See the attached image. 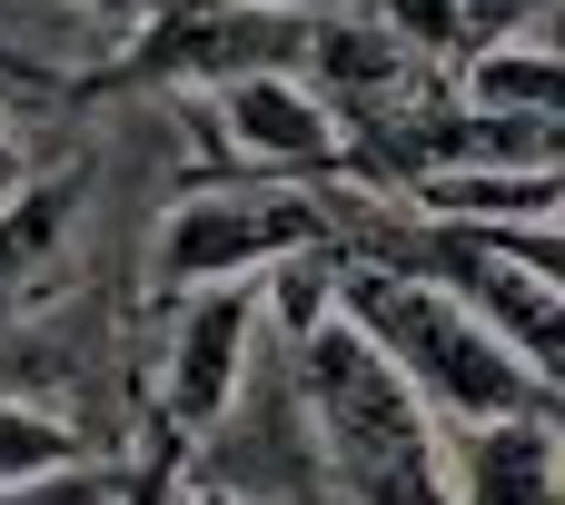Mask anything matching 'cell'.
Masks as SVG:
<instances>
[{"label":"cell","mask_w":565,"mask_h":505,"mask_svg":"<svg viewBox=\"0 0 565 505\" xmlns=\"http://www.w3.org/2000/svg\"><path fill=\"white\" fill-rule=\"evenodd\" d=\"M288 377H298V407H308V437H318L328 505H457V486H447V427L427 417V397L348 318L298 337Z\"/></svg>","instance_id":"1"},{"label":"cell","mask_w":565,"mask_h":505,"mask_svg":"<svg viewBox=\"0 0 565 505\" xmlns=\"http://www.w3.org/2000/svg\"><path fill=\"white\" fill-rule=\"evenodd\" d=\"M338 318L427 397V417L437 427H497V417H546L536 407V387H526V367L497 347V327L457 298V288H437V278H417V268H387V258H338Z\"/></svg>","instance_id":"2"},{"label":"cell","mask_w":565,"mask_h":505,"mask_svg":"<svg viewBox=\"0 0 565 505\" xmlns=\"http://www.w3.org/2000/svg\"><path fill=\"white\" fill-rule=\"evenodd\" d=\"M348 198L358 189H308V179H199L159 218V288L169 298L268 288L278 268L348 238Z\"/></svg>","instance_id":"3"},{"label":"cell","mask_w":565,"mask_h":505,"mask_svg":"<svg viewBox=\"0 0 565 505\" xmlns=\"http://www.w3.org/2000/svg\"><path fill=\"white\" fill-rule=\"evenodd\" d=\"M268 337H278V327H268V288H199V298L169 308L159 377H149V407H159L169 447H199V437L238 407V387L258 377Z\"/></svg>","instance_id":"4"},{"label":"cell","mask_w":565,"mask_h":505,"mask_svg":"<svg viewBox=\"0 0 565 505\" xmlns=\"http://www.w3.org/2000/svg\"><path fill=\"white\" fill-rule=\"evenodd\" d=\"M447 486L457 505H565V427L556 417L447 427Z\"/></svg>","instance_id":"5"},{"label":"cell","mask_w":565,"mask_h":505,"mask_svg":"<svg viewBox=\"0 0 565 505\" xmlns=\"http://www.w3.org/2000/svg\"><path fill=\"white\" fill-rule=\"evenodd\" d=\"M367 10L467 79V69H487V60H507V50H546V30H556L565 0H367Z\"/></svg>","instance_id":"6"},{"label":"cell","mask_w":565,"mask_h":505,"mask_svg":"<svg viewBox=\"0 0 565 505\" xmlns=\"http://www.w3.org/2000/svg\"><path fill=\"white\" fill-rule=\"evenodd\" d=\"M70 456H89L70 417H50L30 397H0V496L30 486V476H50V466H70Z\"/></svg>","instance_id":"7"},{"label":"cell","mask_w":565,"mask_h":505,"mask_svg":"<svg viewBox=\"0 0 565 505\" xmlns=\"http://www.w3.org/2000/svg\"><path fill=\"white\" fill-rule=\"evenodd\" d=\"M129 486H139V456H70V466L10 486L0 505H129Z\"/></svg>","instance_id":"8"},{"label":"cell","mask_w":565,"mask_h":505,"mask_svg":"<svg viewBox=\"0 0 565 505\" xmlns=\"http://www.w3.org/2000/svg\"><path fill=\"white\" fill-rule=\"evenodd\" d=\"M129 505H189V447H149V456H139Z\"/></svg>","instance_id":"9"},{"label":"cell","mask_w":565,"mask_h":505,"mask_svg":"<svg viewBox=\"0 0 565 505\" xmlns=\"http://www.w3.org/2000/svg\"><path fill=\"white\" fill-rule=\"evenodd\" d=\"M487 238H497L507 258H526V268H536V278L565 298V228H487Z\"/></svg>","instance_id":"10"},{"label":"cell","mask_w":565,"mask_h":505,"mask_svg":"<svg viewBox=\"0 0 565 505\" xmlns=\"http://www.w3.org/2000/svg\"><path fill=\"white\" fill-rule=\"evenodd\" d=\"M20 189H30V169H20V139L0 129V198H20Z\"/></svg>","instance_id":"11"},{"label":"cell","mask_w":565,"mask_h":505,"mask_svg":"<svg viewBox=\"0 0 565 505\" xmlns=\"http://www.w3.org/2000/svg\"><path fill=\"white\" fill-rule=\"evenodd\" d=\"M189 505H248V496H218V486H189Z\"/></svg>","instance_id":"12"},{"label":"cell","mask_w":565,"mask_h":505,"mask_svg":"<svg viewBox=\"0 0 565 505\" xmlns=\"http://www.w3.org/2000/svg\"><path fill=\"white\" fill-rule=\"evenodd\" d=\"M318 505H328V496H318Z\"/></svg>","instance_id":"13"}]
</instances>
